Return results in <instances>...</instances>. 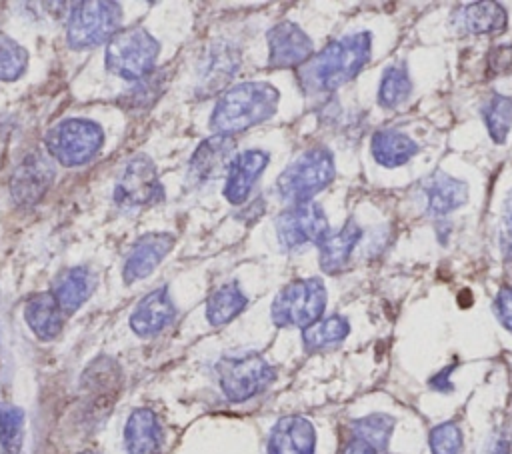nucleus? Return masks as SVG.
Wrapping results in <instances>:
<instances>
[{"label":"nucleus","instance_id":"1","mask_svg":"<svg viewBox=\"0 0 512 454\" xmlns=\"http://www.w3.org/2000/svg\"><path fill=\"white\" fill-rule=\"evenodd\" d=\"M372 56V34L358 30L326 44L298 68V82L306 94H326L350 82Z\"/></svg>","mask_w":512,"mask_h":454},{"label":"nucleus","instance_id":"2","mask_svg":"<svg viewBox=\"0 0 512 454\" xmlns=\"http://www.w3.org/2000/svg\"><path fill=\"white\" fill-rule=\"evenodd\" d=\"M280 94L268 82H244L228 88L216 102L210 126L218 134L242 132L268 120L278 108Z\"/></svg>","mask_w":512,"mask_h":454},{"label":"nucleus","instance_id":"3","mask_svg":"<svg viewBox=\"0 0 512 454\" xmlns=\"http://www.w3.org/2000/svg\"><path fill=\"white\" fill-rule=\"evenodd\" d=\"M334 174L336 166L332 152L328 148L316 146L290 162L278 176L276 186L284 200H290L292 204L308 202L334 180Z\"/></svg>","mask_w":512,"mask_h":454},{"label":"nucleus","instance_id":"4","mask_svg":"<svg viewBox=\"0 0 512 454\" xmlns=\"http://www.w3.org/2000/svg\"><path fill=\"white\" fill-rule=\"evenodd\" d=\"M158 42L142 26L118 30L106 48V68L124 80H142L152 74Z\"/></svg>","mask_w":512,"mask_h":454},{"label":"nucleus","instance_id":"5","mask_svg":"<svg viewBox=\"0 0 512 454\" xmlns=\"http://www.w3.org/2000/svg\"><path fill=\"white\" fill-rule=\"evenodd\" d=\"M326 308V286L320 278L288 282L272 302V320L276 326L308 328L318 322Z\"/></svg>","mask_w":512,"mask_h":454},{"label":"nucleus","instance_id":"6","mask_svg":"<svg viewBox=\"0 0 512 454\" xmlns=\"http://www.w3.org/2000/svg\"><path fill=\"white\" fill-rule=\"evenodd\" d=\"M122 22V8L110 0L74 4L68 20V42L72 48H92L110 42Z\"/></svg>","mask_w":512,"mask_h":454},{"label":"nucleus","instance_id":"7","mask_svg":"<svg viewBox=\"0 0 512 454\" xmlns=\"http://www.w3.org/2000/svg\"><path fill=\"white\" fill-rule=\"evenodd\" d=\"M216 372L222 392L232 402H244L264 392L276 376L274 368L260 354L224 356L216 364Z\"/></svg>","mask_w":512,"mask_h":454},{"label":"nucleus","instance_id":"8","mask_svg":"<svg viewBox=\"0 0 512 454\" xmlns=\"http://www.w3.org/2000/svg\"><path fill=\"white\" fill-rule=\"evenodd\" d=\"M104 144V132L90 120H64L50 128L46 146L50 154L64 166H80L88 162Z\"/></svg>","mask_w":512,"mask_h":454},{"label":"nucleus","instance_id":"9","mask_svg":"<svg viewBox=\"0 0 512 454\" xmlns=\"http://www.w3.org/2000/svg\"><path fill=\"white\" fill-rule=\"evenodd\" d=\"M278 240L286 248H302L308 244H320L328 232V218L320 204L308 200L286 208L276 218Z\"/></svg>","mask_w":512,"mask_h":454},{"label":"nucleus","instance_id":"10","mask_svg":"<svg viewBox=\"0 0 512 454\" xmlns=\"http://www.w3.org/2000/svg\"><path fill=\"white\" fill-rule=\"evenodd\" d=\"M114 198L122 206H144L162 198V186L148 156H136L126 164L116 184Z\"/></svg>","mask_w":512,"mask_h":454},{"label":"nucleus","instance_id":"11","mask_svg":"<svg viewBox=\"0 0 512 454\" xmlns=\"http://www.w3.org/2000/svg\"><path fill=\"white\" fill-rule=\"evenodd\" d=\"M416 196L424 214L442 218L468 202V186L466 182L438 170L420 180Z\"/></svg>","mask_w":512,"mask_h":454},{"label":"nucleus","instance_id":"12","mask_svg":"<svg viewBox=\"0 0 512 454\" xmlns=\"http://www.w3.org/2000/svg\"><path fill=\"white\" fill-rule=\"evenodd\" d=\"M268 62L272 68H300L312 58L310 36L294 22H280L268 30Z\"/></svg>","mask_w":512,"mask_h":454},{"label":"nucleus","instance_id":"13","mask_svg":"<svg viewBox=\"0 0 512 454\" xmlns=\"http://www.w3.org/2000/svg\"><path fill=\"white\" fill-rule=\"evenodd\" d=\"M54 180V166L46 156L30 154L16 168L12 178V196L18 204H36Z\"/></svg>","mask_w":512,"mask_h":454},{"label":"nucleus","instance_id":"14","mask_svg":"<svg viewBox=\"0 0 512 454\" xmlns=\"http://www.w3.org/2000/svg\"><path fill=\"white\" fill-rule=\"evenodd\" d=\"M316 430L304 416L280 418L268 438V454H314Z\"/></svg>","mask_w":512,"mask_h":454},{"label":"nucleus","instance_id":"15","mask_svg":"<svg viewBox=\"0 0 512 454\" xmlns=\"http://www.w3.org/2000/svg\"><path fill=\"white\" fill-rule=\"evenodd\" d=\"M234 140L226 134L206 138L190 160V174L196 180H214L228 174L234 160Z\"/></svg>","mask_w":512,"mask_h":454},{"label":"nucleus","instance_id":"16","mask_svg":"<svg viewBox=\"0 0 512 454\" xmlns=\"http://www.w3.org/2000/svg\"><path fill=\"white\" fill-rule=\"evenodd\" d=\"M172 246H174V238L168 232H154L138 238L124 264V272H122L124 282L130 284L140 278H146L160 264V260L170 252Z\"/></svg>","mask_w":512,"mask_h":454},{"label":"nucleus","instance_id":"17","mask_svg":"<svg viewBox=\"0 0 512 454\" xmlns=\"http://www.w3.org/2000/svg\"><path fill=\"white\" fill-rule=\"evenodd\" d=\"M452 24L464 34H494L506 28L508 14L502 4L482 0L458 8L452 16Z\"/></svg>","mask_w":512,"mask_h":454},{"label":"nucleus","instance_id":"18","mask_svg":"<svg viewBox=\"0 0 512 454\" xmlns=\"http://www.w3.org/2000/svg\"><path fill=\"white\" fill-rule=\"evenodd\" d=\"M174 318V304L168 296V290L156 288L146 294L134 308L130 316V326L138 336H154Z\"/></svg>","mask_w":512,"mask_h":454},{"label":"nucleus","instance_id":"19","mask_svg":"<svg viewBox=\"0 0 512 454\" xmlns=\"http://www.w3.org/2000/svg\"><path fill=\"white\" fill-rule=\"evenodd\" d=\"M266 164H268V154L262 150H246L236 154L226 174L228 176L226 188H224L226 198L232 204H242L248 198L252 184L258 180Z\"/></svg>","mask_w":512,"mask_h":454},{"label":"nucleus","instance_id":"20","mask_svg":"<svg viewBox=\"0 0 512 454\" xmlns=\"http://www.w3.org/2000/svg\"><path fill=\"white\" fill-rule=\"evenodd\" d=\"M362 238V228L356 220H348L340 230L328 232V236L318 244V260L326 274L342 272L356 248L358 240Z\"/></svg>","mask_w":512,"mask_h":454},{"label":"nucleus","instance_id":"21","mask_svg":"<svg viewBox=\"0 0 512 454\" xmlns=\"http://www.w3.org/2000/svg\"><path fill=\"white\" fill-rule=\"evenodd\" d=\"M418 144L396 128H380L372 134L370 152L376 164L384 168H400L418 154Z\"/></svg>","mask_w":512,"mask_h":454},{"label":"nucleus","instance_id":"22","mask_svg":"<svg viewBox=\"0 0 512 454\" xmlns=\"http://www.w3.org/2000/svg\"><path fill=\"white\" fill-rule=\"evenodd\" d=\"M124 442L130 454H158L162 428L150 408H138L130 414L124 428Z\"/></svg>","mask_w":512,"mask_h":454},{"label":"nucleus","instance_id":"23","mask_svg":"<svg viewBox=\"0 0 512 454\" xmlns=\"http://www.w3.org/2000/svg\"><path fill=\"white\" fill-rule=\"evenodd\" d=\"M62 310L52 292H42L24 304V318L40 340H52L62 328Z\"/></svg>","mask_w":512,"mask_h":454},{"label":"nucleus","instance_id":"24","mask_svg":"<svg viewBox=\"0 0 512 454\" xmlns=\"http://www.w3.org/2000/svg\"><path fill=\"white\" fill-rule=\"evenodd\" d=\"M92 274L86 268H68L54 284V298L64 314L78 310L92 292Z\"/></svg>","mask_w":512,"mask_h":454},{"label":"nucleus","instance_id":"25","mask_svg":"<svg viewBox=\"0 0 512 454\" xmlns=\"http://www.w3.org/2000/svg\"><path fill=\"white\" fill-rule=\"evenodd\" d=\"M348 334H350L348 318L340 314H332L304 328L302 342L308 352H320V350H328L342 344Z\"/></svg>","mask_w":512,"mask_h":454},{"label":"nucleus","instance_id":"26","mask_svg":"<svg viewBox=\"0 0 512 454\" xmlns=\"http://www.w3.org/2000/svg\"><path fill=\"white\" fill-rule=\"evenodd\" d=\"M248 304V298L242 294L236 282L222 284L216 288L206 302V318L212 326H222L236 318Z\"/></svg>","mask_w":512,"mask_h":454},{"label":"nucleus","instance_id":"27","mask_svg":"<svg viewBox=\"0 0 512 454\" xmlns=\"http://www.w3.org/2000/svg\"><path fill=\"white\" fill-rule=\"evenodd\" d=\"M412 94V78L404 62H394L384 68L378 84V104L382 108H398Z\"/></svg>","mask_w":512,"mask_h":454},{"label":"nucleus","instance_id":"28","mask_svg":"<svg viewBox=\"0 0 512 454\" xmlns=\"http://www.w3.org/2000/svg\"><path fill=\"white\" fill-rule=\"evenodd\" d=\"M480 116L494 144H504L512 128V98L492 92L480 106Z\"/></svg>","mask_w":512,"mask_h":454},{"label":"nucleus","instance_id":"29","mask_svg":"<svg viewBox=\"0 0 512 454\" xmlns=\"http://www.w3.org/2000/svg\"><path fill=\"white\" fill-rule=\"evenodd\" d=\"M394 426H396V418L390 414H384V412H374V414L356 418L350 424L354 438L368 442L378 452L388 450V442L394 432Z\"/></svg>","mask_w":512,"mask_h":454},{"label":"nucleus","instance_id":"30","mask_svg":"<svg viewBox=\"0 0 512 454\" xmlns=\"http://www.w3.org/2000/svg\"><path fill=\"white\" fill-rule=\"evenodd\" d=\"M24 440V412L14 404H0V448L2 454H20Z\"/></svg>","mask_w":512,"mask_h":454},{"label":"nucleus","instance_id":"31","mask_svg":"<svg viewBox=\"0 0 512 454\" xmlns=\"http://www.w3.org/2000/svg\"><path fill=\"white\" fill-rule=\"evenodd\" d=\"M430 454H462L464 452V434L458 422L446 420L436 424L428 434Z\"/></svg>","mask_w":512,"mask_h":454},{"label":"nucleus","instance_id":"32","mask_svg":"<svg viewBox=\"0 0 512 454\" xmlns=\"http://www.w3.org/2000/svg\"><path fill=\"white\" fill-rule=\"evenodd\" d=\"M26 62V50L0 32V80H16L26 70Z\"/></svg>","mask_w":512,"mask_h":454},{"label":"nucleus","instance_id":"33","mask_svg":"<svg viewBox=\"0 0 512 454\" xmlns=\"http://www.w3.org/2000/svg\"><path fill=\"white\" fill-rule=\"evenodd\" d=\"M478 454H512V428L498 426Z\"/></svg>","mask_w":512,"mask_h":454},{"label":"nucleus","instance_id":"34","mask_svg":"<svg viewBox=\"0 0 512 454\" xmlns=\"http://www.w3.org/2000/svg\"><path fill=\"white\" fill-rule=\"evenodd\" d=\"M500 248L508 262H512V190L504 200L502 222H500Z\"/></svg>","mask_w":512,"mask_h":454},{"label":"nucleus","instance_id":"35","mask_svg":"<svg viewBox=\"0 0 512 454\" xmlns=\"http://www.w3.org/2000/svg\"><path fill=\"white\" fill-rule=\"evenodd\" d=\"M494 314L512 334V286H502L494 298Z\"/></svg>","mask_w":512,"mask_h":454},{"label":"nucleus","instance_id":"36","mask_svg":"<svg viewBox=\"0 0 512 454\" xmlns=\"http://www.w3.org/2000/svg\"><path fill=\"white\" fill-rule=\"evenodd\" d=\"M454 368H456V364L444 366L440 372H436L434 376H430L428 386H430L432 390H436V392H442V394L452 392V390H454V384H452L450 376H452V370H454Z\"/></svg>","mask_w":512,"mask_h":454},{"label":"nucleus","instance_id":"37","mask_svg":"<svg viewBox=\"0 0 512 454\" xmlns=\"http://www.w3.org/2000/svg\"><path fill=\"white\" fill-rule=\"evenodd\" d=\"M342 454H378V450L374 446H370L368 442L360 440V438H350L348 444L344 446V452Z\"/></svg>","mask_w":512,"mask_h":454},{"label":"nucleus","instance_id":"38","mask_svg":"<svg viewBox=\"0 0 512 454\" xmlns=\"http://www.w3.org/2000/svg\"><path fill=\"white\" fill-rule=\"evenodd\" d=\"M82 454H94V452H82Z\"/></svg>","mask_w":512,"mask_h":454}]
</instances>
